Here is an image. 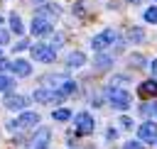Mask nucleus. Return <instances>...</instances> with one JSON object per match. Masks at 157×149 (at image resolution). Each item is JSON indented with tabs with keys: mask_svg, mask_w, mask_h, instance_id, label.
<instances>
[{
	"mask_svg": "<svg viewBox=\"0 0 157 149\" xmlns=\"http://www.w3.org/2000/svg\"><path fill=\"white\" fill-rule=\"evenodd\" d=\"M105 95H108L113 107H118V110H128L130 107V93L125 88H108Z\"/></svg>",
	"mask_w": 157,
	"mask_h": 149,
	"instance_id": "f257e3e1",
	"label": "nucleus"
},
{
	"mask_svg": "<svg viewBox=\"0 0 157 149\" xmlns=\"http://www.w3.org/2000/svg\"><path fill=\"white\" fill-rule=\"evenodd\" d=\"M44 83H47V85H54L52 90H59V93H64V95H71V93L76 90V83L69 81L66 76H47Z\"/></svg>",
	"mask_w": 157,
	"mask_h": 149,
	"instance_id": "f03ea898",
	"label": "nucleus"
},
{
	"mask_svg": "<svg viewBox=\"0 0 157 149\" xmlns=\"http://www.w3.org/2000/svg\"><path fill=\"white\" fill-rule=\"evenodd\" d=\"M54 56H56V51H54V46H49V44H34V46H32V59H37V61H42V64H52Z\"/></svg>",
	"mask_w": 157,
	"mask_h": 149,
	"instance_id": "7ed1b4c3",
	"label": "nucleus"
},
{
	"mask_svg": "<svg viewBox=\"0 0 157 149\" xmlns=\"http://www.w3.org/2000/svg\"><path fill=\"white\" fill-rule=\"evenodd\" d=\"M66 95L59 93V90H52V88H37L34 90V100L37 103H61Z\"/></svg>",
	"mask_w": 157,
	"mask_h": 149,
	"instance_id": "20e7f679",
	"label": "nucleus"
},
{
	"mask_svg": "<svg viewBox=\"0 0 157 149\" xmlns=\"http://www.w3.org/2000/svg\"><path fill=\"white\" fill-rule=\"evenodd\" d=\"M113 42H115V29H103L101 34H96V37L91 39V46L101 51V49H105V46H110Z\"/></svg>",
	"mask_w": 157,
	"mask_h": 149,
	"instance_id": "39448f33",
	"label": "nucleus"
},
{
	"mask_svg": "<svg viewBox=\"0 0 157 149\" xmlns=\"http://www.w3.org/2000/svg\"><path fill=\"white\" fill-rule=\"evenodd\" d=\"M49 137H52L49 127H39V129L34 132V137L29 139V147H27V149H47V144H49Z\"/></svg>",
	"mask_w": 157,
	"mask_h": 149,
	"instance_id": "423d86ee",
	"label": "nucleus"
},
{
	"mask_svg": "<svg viewBox=\"0 0 157 149\" xmlns=\"http://www.w3.org/2000/svg\"><path fill=\"white\" fill-rule=\"evenodd\" d=\"M37 122H39V115H37V112H22V115H20L15 122H10L7 127H10V129H15V127H17V129H25V127H34Z\"/></svg>",
	"mask_w": 157,
	"mask_h": 149,
	"instance_id": "0eeeda50",
	"label": "nucleus"
},
{
	"mask_svg": "<svg viewBox=\"0 0 157 149\" xmlns=\"http://www.w3.org/2000/svg\"><path fill=\"white\" fill-rule=\"evenodd\" d=\"M32 34H34V37H47V34H52V22L37 15V17L32 20Z\"/></svg>",
	"mask_w": 157,
	"mask_h": 149,
	"instance_id": "6e6552de",
	"label": "nucleus"
},
{
	"mask_svg": "<svg viewBox=\"0 0 157 149\" xmlns=\"http://www.w3.org/2000/svg\"><path fill=\"white\" fill-rule=\"evenodd\" d=\"M137 137L142 142H155L157 139V122H142L137 127Z\"/></svg>",
	"mask_w": 157,
	"mask_h": 149,
	"instance_id": "1a4fd4ad",
	"label": "nucleus"
},
{
	"mask_svg": "<svg viewBox=\"0 0 157 149\" xmlns=\"http://www.w3.org/2000/svg\"><path fill=\"white\" fill-rule=\"evenodd\" d=\"M76 129H78L81 134L93 132V117H91L88 112H78V115H76Z\"/></svg>",
	"mask_w": 157,
	"mask_h": 149,
	"instance_id": "9d476101",
	"label": "nucleus"
},
{
	"mask_svg": "<svg viewBox=\"0 0 157 149\" xmlns=\"http://www.w3.org/2000/svg\"><path fill=\"white\" fill-rule=\"evenodd\" d=\"M10 68H12L15 76H20V78H25V76L32 73V66H29V61H25V59H17L15 64H10Z\"/></svg>",
	"mask_w": 157,
	"mask_h": 149,
	"instance_id": "9b49d317",
	"label": "nucleus"
},
{
	"mask_svg": "<svg viewBox=\"0 0 157 149\" xmlns=\"http://www.w3.org/2000/svg\"><path fill=\"white\" fill-rule=\"evenodd\" d=\"M25 105H27L25 95H7L5 98V107H10V110H22Z\"/></svg>",
	"mask_w": 157,
	"mask_h": 149,
	"instance_id": "f8f14e48",
	"label": "nucleus"
},
{
	"mask_svg": "<svg viewBox=\"0 0 157 149\" xmlns=\"http://www.w3.org/2000/svg\"><path fill=\"white\" fill-rule=\"evenodd\" d=\"M137 93H140L142 98H150V95H157V81H145V83H140V88H137Z\"/></svg>",
	"mask_w": 157,
	"mask_h": 149,
	"instance_id": "ddd939ff",
	"label": "nucleus"
},
{
	"mask_svg": "<svg viewBox=\"0 0 157 149\" xmlns=\"http://www.w3.org/2000/svg\"><path fill=\"white\" fill-rule=\"evenodd\" d=\"M66 64H69V68H78V66H83V64H86V56H83L81 51H74V54H69Z\"/></svg>",
	"mask_w": 157,
	"mask_h": 149,
	"instance_id": "4468645a",
	"label": "nucleus"
},
{
	"mask_svg": "<svg viewBox=\"0 0 157 149\" xmlns=\"http://www.w3.org/2000/svg\"><path fill=\"white\" fill-rule=\"evenodd\" d=\"M93 66H96L98 71H105V68H110V66H113V59H110V56H105V54H98V56L93 59Z\"/></svg>",
	"mask_w": 157,
	"mask_h": 149,
	"instance_id": "2eb2a0df",
	"label": "nucleus"
},
{
	"mask_svg": "<svg viewBox=\"0 0 157 149\" xmlns=\"http://www.w3.org/2000/svg\"><path fill=\"white\" fill-rule=\"evenodd\" d=\"M39 17H44V20L59 17V5H42V7H39Z\"/></svg>",
	"mask_w": 157,
	"mask_h": 149,
	"instance_id": "dca6fc26",
	"label": "nucleus"
},
{
	"mask_svg": "<svg viewBox=\"0 0 157 149\" xmlns=\"http://www.w3.org/2000/svg\"><path fill=\"white\" fill-rule=\"evenodd\" d=\"M10 27H12V32H15V34H22V32H25V24H22V20H20V15H17V12H12V15H10Z\"/></svg>",
	"mask_w": 157,
	"mask_h": 149,
	"instance_id": "f3484780",
	"label": "nucleus"
},
{
	"mask_svg": "<svg viewBox=\"0 0 157 149\" xmlns=\"http://www.w3.org/2000/svg\"><path fill=\"white\" fill-rule=\"evenodd\" d=\"M140 112L157 120V103H145V105H140Z\"/></svg>",
	"mask_w": 157,
	"mask_h": 149,
	"instance_id": "a211bd4d",
	"label": "nucleus"
},
{
	"mask_svg": "<svg viewBox=\"0 0 157 149\" xmlns=\"http://www.w3.org/2000/svg\"><path fill=\"white\" fill-rule=\"evenodd\" d=\"M52 117H54L56 122H64V120H69V117H71V110H66V107H59V110H54V112H52Z\"/></svg>",
	"mask_w": 157,
	"mask_h": 149,
	"instance_id": "6ab92c4d",
	"label": "nucleus"
},
{
	"mask_svg": "<svg viewBox=\"0 0 157 149\" xmlns=\"http://www.w3.org/2000/svg\"><path fill=\"white\" fill-rule=\"evenodd\" d=\"M128 39H130V42H142V39H145V32H142L140 27H132V29L128 32Z\"/></svg>",
	"mask_w": 157,
	"mask_h": 149,
	"instance_id": "aec40b11",
	"label": "nucleus"
},
{
	"mask_svg": "<svg viewBox=\"0 0 157 149\" xmlns=\"http://www.w3.org/2000/svg\"><path fill=\"white\" fill-rule=\"evenodd\" d=\"M145 22L157 24V5H152V7H147V10H145Z\"/></svg>",
	"mask_w": 157,
	"mask_h": 149,
	"instance_id": "412c9836",
	"label": "nucleus"
},
{
	"mask_svg": "<svg viewBox=\"0 0 157 149\" xmlns=\"http://www.w3.org/2000/svg\"><path fill=\"white\" fill-rule=\"evenodd\" d=\"M15 83H12V78H7V76H2L0 73V90H10Z\"/></svg>",
	"mask_w": 157,
	"mask_h": 149,
	"instance_id": "4be33fe9",
	"label": "nucleus"
},
{
	"mask_svg": "<svg viewBox=\"0 0 157 149\" xmlns=\"http://www.w3.org/2000/svg\"><path fill=\"white\" fill-rule=\"evenodd\" d=\"M27 46H29V42H27V39H20L17 46H15V51H22V49H27Z\"/></svg>",
	"mask_w": 157,
	"mask_h": 149,
	"instance_id": "5701e85b",
	"label": "nucleus"
},
{
	"mask_svg": "<svg viewBox=\"0 0 157 149\" xmlns=\"http://www.w3.org/2000/svg\"><path fill=\"white\" fill-rule=\"evenodd\" d=\"M130 64H132V66H145V59H142V56H132Z\"/></svg>",
	"mask_w": 157,
	"mask_h": 149,
	"instance_id": "b1692460",
	"label": "nucleus"
},
{
	"mask_svg": "<svg viewBox=\"0 0 157 149\" xmlns=\"http://www.w3.org/2000/svg\"><path fill=\"white\" fill-rule=\"evenodd\" d=\"M125 149H145V147H142L140 142H128V144H125Z\"/></svg>",
	"mask_w": 157,
	"mask_h": 149,
	"instance_id": "393cba45",
	"label": "nucleus"
},
{
	"mask_svg": "<svg viewBox=\"0 0 157 149\" xmlns=\"http://www.w3.org/2000/svg\"><path fill=\"white\" fill-rule=\"evenodd\" d=\"M7 39H10V34L5 29H0V44H7Z\"/></svg>",
	"mask_w": 157,
	"mask_h": 149,
	"instance_id": "a878e982",
	"label": "nucleus"
},
{
	"mask_svg": "<svg viewBox=\"0 0 157 149\" xmlns=\"http://www.w3.org/2000/svg\"><path fill=\"white\" fill-rule=\"evenodd\" d=\"M120 125H123V127H132V120H130V117H120Z\"/></svg>",
	"mask_w": 157,
	"mask_h": 149,
	"instance_id": "bb28decb",
	"label": "nucleus"
},
{
	"mask_svg": "<svg viewBox=\"0 0 157 149\" xmlns=\"http://www.w3.org/2000/svg\"><path fill=\"white\" fill-rule=\"evenodd\" d=\"M5 68H10V64H7L5 59H0V71H5Z\"/></svg>",
	"mask_w": 157,
	"mask_h": 149,
	"instance_id": "cd10ccee",
	"label": "nucleus"
},
{
	"mask_svg": "<svg viewBox=\"0 0 157 149\" xmlns=\"http://www.w3.org/2000/svg\"><path fill=\"white\" fill-rule=\"evenodd\" d=\"M150 71H152V73H155V76H157V59H155V61H152V64H150Z\"/></svg>",
	"mask_w": 157,
	"mask_h": 149,
	"instance_id": "c85d7f7f",
	"label": "nucleus"
},
{
	"mask_svg": "<svg viewBox=\"0 0 157 149\" xmlns=\"http://www.w3.org/2000/svg\"><path fill=\"white\" fill-rule=\"evenodd\" d=\"M130 2H140V0H130Z\"/></svg>",
	"mask_w": 157,
	"mask_h": 149,
	"instance_id": "c756f323",
	"label": "nucleus"
},
{
	"mask_svg": "<svg viewBox=\"0 0 157 149\" xmlns=\"http://www.w3.org/2000/svg\"><path fill=\"white\" fill-rule=\"evenodd\" d=\"M0 22H2V17H0Z\"/></svg>",
	"mask_w": 157,
	"mask_h": 149,
	"instance_id": "7c9ffc66",
	"label": "nucleus"
},
{
	"mask_svg": "<svg viewBox=\"0 0 157 149\" xmlns=\"http://www.w3.org/2000/svg\"><path fill=\"white\" fill-rule=\"evenodd\" d=\"M155 142H157V139H155Z\"/></svg>",
	"mask_w": 157,
	"mask_h": 149,
	"instance_id": "2f4dec72",
	"label": "nucleus"
}]
</instances>
